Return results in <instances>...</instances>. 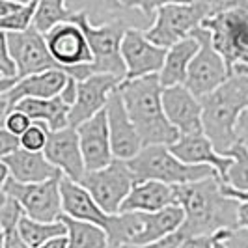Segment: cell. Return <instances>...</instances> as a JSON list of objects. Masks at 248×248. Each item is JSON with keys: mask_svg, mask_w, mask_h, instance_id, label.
Instances as JSON below:
<instances>
[{"mask_svg": "<svg viewBox=\"0 0 248 248\" xmlns=\"http://www.w3.org/2000/svg\"><path fill=\"white\" fill-rule=\"evenodd\" d=\"M162 107L170 125L179 133V137L203 135V107L202 101L192 95L185 86L164 88L162 90Z\"/></svg>", "mask_w": 248, "mask_h": 248, "instance_id": "15", "label": "cell"}, {"mask_svg": "<svg viewBox=\"0 0 248 248\" xmlns=\"http://www.w3.org/2000/svg\"><path fill=\"white\" fill-rule=\"evenodd\" d=\"M175 205V186L159 181L137 183L122 205V213H159Z\"/></svg>", "mask_w": 248, "mask_h": 248, "instance_id": "24", "label": "cell"}, {"mask_svg": "<svg viewBox=\"0 0 248 248\" xmlns=\"http://www.w3.org/2000/svg\"><path fill=\"white\" fill-rule=\"evenodd\" d=\"M127 164L137 177V183L159 181L170 186H183L218 175L211 166H190L181 162L168 146H146Z\"/></svg>", "mask_w": 248, "mask_h": 248, "instance_id": "5", "label": "cell"}, {"mask_svg": "<svg viewBox=\"0 0 248 248\" xmlns=\"http://www.w3.org/2000/svg\"><path fill=\"white\" fill-rule=\"evenodd\" d=\"M32 124L34 122L21 110H12L8 116L2 118V127L8 129L10 133H13L15 137H23L26 131L32 127Z\"/></svg>", "mask_w": 248, "mask_h": 248, "instance_id": "34", "label": "cell"}, {"mask_svg": "<svg viewBox=\"0 0 248 248\" xmlns=\"http://www.w3.org/2000/svg\"><path fill=\"white\" fill-rule=\"evenodd\" d=\"M39 248H67V237H60V239H54V241H49L47 245Z\"/></svg>", "mask_w": 248, "mask_h": 248, "instance_id": "45", "label": "cell"}, {"mask_svg": "<svg viewBox=\"0 0 248 248\" xmlns=\"http://www.w3.org/2000/svg\"><path fill=\"white\" fill-rule=\"evenodd\" d=\"M0 164L10 170L13 181L23 183V185L45 183V181L62 174L60 170H56L47 161L45 153H32V151H26V149H19L13 155L2 157Z\"/></svg>", "mask_w": 248, "mask_h": 248, "instance_id": "22", "label": "cell"}, {"mask_svg": "<svg viewBox=\"0 0 248 248\" xmlns=\"http://www.w3.org/2000/svg\"><path fill=\"white\" fill-rule=\"evenodd\" d=\"M215 237H217V235H215ZM215 248H226V245H224L222 241H218V237H217V247H215Z\"/></svg>", "mask_w": 248, "mask_h": 248, "instance_id": "47", "label": "cell"}, {"mask_svg": "<svg viewBox=\"0 0 248 248\" xmlns=\"http://www.w3.org/2000/svg\"><path fill=\"white\" fill-rule=\"evenodd\" d=\"M67 78H69V75L58 71V69L21 78L13 86V90L0 95L2 118L8 116L21 101L25 99H54V97H58L67 84Z\"/></svg>", "mask_w": 248, "mask_h": 248, "instance_id": "18", "label": "cell"}, {"mask_svg": "<svg viewBox=\"0 0 248 248\" xmlns=\"http://www.w3.org/2000/svg\"><path fill=\"white\" fill-rule=\"evenodd\" d=\"M62 177L63 174H60L45 183L34 185H23L10 177L2 183V192L17 200L28 218L37 222H58L63 215L60 190Z\"/></svg>", "mask_w": 248, "mask_h": 248, "instance_id": "10", "label": "cell"}, {"mask_svg": "<svg viewBox=\"0 0 248 248\" xmlns=\"http://www.w3.org/2000/svg\"><path fill=\"white\" fill-rule=\"evenodd\" d=\"M80 185L86 188L107 215H120L122 205L137 185V177L127 161H114L97 172H86Z\"/></svg>", "mask_w": 248, "mask_h": 248, "instance_id": "9", "label": "cell"}, {"mask_svg": "<svg viewBox=\"0 0 248 248\" xmlns=\"http://www.w3.org/2000/svg\"><path fill=\"white\" fill-rule=\"evenodd\" d=\"M211 32L215 49L222 54L228 67L248 65V0L233 2L228 10L203 23Z\"/></svg>", "mask_w": 248, "mask_h": 248, "instance_id": "7", "label": "cell"}, {"mask_svg": "<svg viewBox=\"0 0 248 248\" xmlns=\"http://www.w3.org/2000/svg\"><path fill=\"white\" fill-rule=\"evenodd\" d=\"M232 159V166L224 177V185L233 188L237 192H248V148L237 142L230 151L224 153Z\"/></svg>", "mask_w": 248, "mask_h": 248, "instance_id": "30", "label": "cell"}, {"mask_svg": "<svg viewBox=\"0 0 248 248\" xmlns=\"http://www.w3.org/2000/svg\"><path fill=\"white\" fill-rule=\"evenodd\" d=\"M2 248H30L25 243V239L21 237L19 230L10 232V233H2Z\"/></svg>", "mask_w": 248, "mask_h": 248, "instance_id": "40", "label": "cell"}, {"mask_svg": "<svg viewBox=\"0 0 248 248\" xmlns=\"http://www.w3.org/2000/svg\"><path fill=\"white\" fill-rule=\"evenodd\" d=\"M107 116H108V131H110L114 159H120V161L135 159L144 149V142L138 135L135 124L131 122V116L125 108L124 97H122L120 90L108 101Z\"/></svg>", "mask_w": 248, "mask_h": 248, "instance_id": "17", "label": "cell"}, {"mask_svg": "<svg viewBox=\"0 0 248 248\" xmlns=\"http://www.w3.org/2000/svg\"><path fill=\"white\" fill-rule=\"evenodd\" d=\"M239 228L248 230V203H241L239 207Z\"/></svg>", "mask_w": 248, "mask_h": 248, "instance_id": "44", "label": "cell"}, {"mask_svg": "<svg viewBox=\"0 0 248 248\" xmlns=\"http://www.w3.org/2000/svg\"><path fill=\"white\" fill-rule=\"evenodd\" d=\"M125 80L114 75H92L86 80L78 82V95L71 107L69 127L78 129L88 120L95 118L107 108L110 97L120 90Z\"/></svg>", "mask_w": 248, "mask_h": 248, "instance_id": "13", "label": "cell"}, {"mask_svg": "<svg viewBox=\"0 0 248 248\" xmlns=\"http://www.w3.org/2000/svg\"><path fill=\"white\" fill-rule=\"evenodd\" d=\"M39 2H25V6L15 12L13 15L6 17V19H0V28L2 32H8V34H19V32H26L28 28L34 26V17H36V10Z\"/></svg>", "mask_w": 248, "mask_h": 248, "instance_id": "31", "label": "cell"}, {"mask_svg": "<svg viewBox=\"0 0 248 248\" xmlns=\"http://www.w3.org/2000/svg\"><path fill=\"white\" fill-rule=\"evenodd\" d=\"M60 190H62V209L65 217L75 218V220H82V222L95 224V226L103 228L105 232L110 228L114 217L103 211L99 203L80 183H75L69 177L63 175Z\"/></svg>", "mask_w": 248, "mask_h": 248, "instance_id": "20", "label": "cell"}, {"mask_svg": "<svg viewBox=\"0 0 248 248\" xmlns=\"http://www.w3.org/2000/svg\"><path fill=\"white\" fill-rule=\"evenodd\" d=\"M233 73H241V75H247L248 77V65H239L233 69Z\"/></svg>", "mask_w": 248, "mask_h": 248, "instance_id": "46", "label": "cell"}, {"mask_svg": "<svg viewBox=\"0 0 248 248\" xmlns=\"http://www.w3.org/2000/svg\"><path fill=\"white\" fill-rule=\"evenodd\" d=\"M194 36L200 41V50L188 67L185 86L196 95L200 101L205 99L217 88H220L232 77V69L228 67L222 54L213 45L211 32L207 28H198Z\"/></svg>", "mask_w": 248, "mask_h": 248, "instance_id": "11", "label": "cell"}, {"mask_svg": "<svg viewBox=\"0 0 248 248\" xmlns=\"http://www.w3.org/2000/svg\"><path fill=\"white\" fill-rule=\"evenodd\" d=\"M237 142H241L243 146L248 148V110L241 116L237 124Z\"/></svg>", "mask_w": 248, "mask_h": 248, "instance_id": "42", "label": "cell"}, {"mask_svg": "<svg viewBox=\"0 0 248 248\" xmlns=\"http://www.w3.org/2000/svg\"><path fill=\"white\" fill-rule=\"evenodd\" d=\"M185 241H186V235L179 230V232H175L174 235L164 237L161 241L146 245V247H133V245H129V247H122V248H183Z\"/></svg>", "mask_w": 248, "mask_h": 248, "instance_id": "36", "label": "cell"}, {"mask_svg": "<svg viewBox=\"0 0 248 248\" xmlns=\"http://www.w3.org/2000/svg\"><path fill=\"white\" fill-rule=\"evenodd\" d=\"M77 133H78V140H80L86 172L103 170L114 161L107 108L99 112L95 118L88 120L86 124L80 125L77 129Z\"/></svg>", "mask_w": 248, "mask_h": 248, "instance_id": "19", "label": "cell"}, {"mask_svg": "<svg viewBox=\"0 0 248 248\" xmlns=\"http://www.w3.org/2000/svg\"><path fill=\"white\" fill-rule=\"evenodd\" d=\"M2 37L6 39L8 49L17 63L19 78H26V77L45 73V71H54V69L63 71L58 65V62L52 58L45 36L41 32H37L34 26L28 28L26 32H19V34L2 32Z\"/></svg>", "mask_w": 248, "mask_h": 248, "instance_id": "12", "label": "cell"}, {"mask_svg": "<svg viewBox=\"0 0 248 248\" xmlns=\"http://www.w3.org/2000/svg\"><path fill=\"white\" fill-rule=\"evenodd\" d=\"M50 129L41 122H34L32 127L26 131L25 135L21 137V146L26 151H32V153H43L47 148V142H49Z\"/></svg>", "mask_w": 248, "mask_h": 248, "instance_id": "33", "label": "cell"}, {"mask_svg": "<svg viewBox=\"0 0 248 248\" xmlns=\"http://www.w3.org/2000/svg\"><path fill=\"white\" fill-rule=\"evenodd\" d=\"M233 2H164L157 4L155 19L146 30V37L161 49H172L175 43L190 37L207 19L224 12Z\"/></svg>", "mask_w": 248, "mask_h": 248, "instance_id": "4", "label": "cell"}, {"mask_svg": "<svg viewBox=\"0 0 248 248\" xmlns=\"http://www.w3.org/2000/svg\"><path fill=\"white\" fill-rule=\"evenodd\" d=\"M62 222L67 228V248H110L107 232L95 224L75 220L62 215Z\"/></svg>", "mask_w": 248, "mask_h": 248, "instance_id": "27", "label": "cell"}, {"mask_svg": "<svg viewBox=\"0 0 248 248\" xmlns=\"http://www.w3.org/2000/svg\"><path fill=\"white\" fill-rule=\"evenodd\" d=\"M222 243L226 245V248H248V230L237 228L226 235Z\"/></svg>", "mask_w": 248, "mask_h": 248, "instance_id": "37", "label": "cell"}, {"mask_svg": "<svg viewBox=\"0 0 248 248\" xmlns=\"http://www.w3.org/2000/svg\"><path fill=\"white\" fill-rule=\"evenodd\" d=\"M71 21L82 28L90 43V49L93 54V63H92L93 75H114L125 80L127 71L122 58V41L131 28H127V25L120 19L103 25H93L90 21V15L78 10Z\"/></svg>", "mask_w": 248, "mask_h": 248, "instance_id": "6", "label": "cell"}, {"mask_svg": "<svg viewBox=\"0 0 248 248\" xmlns=\"http://www.w3.org/2000/svg\"><path fill=\"white\" fill-rule=\"evenodd\" d=\"M25 6V2H12V0H0V19H6L19 12Z\"/></svg>", "mask_w": 248, "mask_h": 248, "instance_id": "41", "label": "cell"}, {"mask_svg": "<svg viewBox=\"0 0 248 248\" xmlns=\"http://www.w3.org/2000/svg\"><path fill=\"white\" fill-rule=\"evenodd\" d=\"M175 205H181L185 211V224L181 232L186 239L220 235L239 228L241 202L224 194L218 175L190 185L175 186Z\"/></svg>", "mask_w": 248, "mask_h": 248, "instance_id": "1", "label": "cell"}, {"mask_svg": "<svg viewBox=\"0 0 248 248\" xmlns=\"http://www.w3.org/2000/svg\"><path fill=\"white\" fill-rule=\"evenodd\" d=\"M217 247V237L215 235H200L186 239L183 248H215Z\"/></svg>", "mask_w": 248, "mask_h": 248, "instance_id": "38", "label": "cell"}, {"mask_svg": "<svg viewBox=\"0 0 248 248\" xmlns=\"http://www.w3.org/2000/svg\"><path fill=\"white\" fill-rule=\"evenodd\" d=\"M75 13L77 10L69 8L63 0H41L37 4L36 17H34V28L45 36L52 28L69 23L75 17Z\"/></svg>", "mask_w": 248, "mask_h": 248, "instance_id": "29", "label": "cell"}, {"mask_svg": "<svg viewBox=\"0 0 248 248\" xmlns=\"http://www.w3.org/2000/svg\"><path fill=\"white\" fill-rule=\"evenodd\" d=\"M19 149H23V146H21V137H15L13 133H10L8 129L2 127L0 129V159L17 153Z\"/></svg>", "mask_w": 248, "mask_h": 248, "instance_id": "35", "label": "cell"}, {"mask_svg": "<svg viewBox=\"0 0 248 248\" xmlns=\"http://www.w3.org/2000/svg\"><path fill=\"white\" fill-rule=\"evenodd\" d=\"M166 49L151 43L146 32L131 28L122 41V58L125 63V80H138L151 75H159L164 67Z\"/></svg>", "mask_w": 248, "mask_h": 248, "instance_id": "14", "label": "cell"}, {"mask_svg": "<svg viewBox=\"0 0 248 248\" xmlns=\"http://www.w3.org/2000/svg\"><path fill=\"white\" fill-rule=\"evenodd\" d=\"M170 151L175 157L185 164L190 166H211L213 170L218 174L220 181L228 174L230 166H232V159L226 157L222 153H218L211 140L205 135H192V137H181L175 144L168 146Z\"/></svg>", "mask_w": 248, "mask_h": 248, "instance_id": "21", "label": "cell"}, {"mask_svg": "<svg viewBox=\"0 0 248 248\" xmlns=\"http://www.w3.org/2000/svg\"><path fill=\"white\" fill-rule=\"evenodd\" d=\"M140 233L133 247H146L174 235L185 224V211L181 205H170L159 213H140Z\"/></svg>", "mask_w": 248, "mask_h": 248, "instance_id": "23", "label": "cell"}, {"mask_svg": "<svg viewBox=\"0 0 248 248\" xmlns=\"http://www.w3.org/2000/svg\"><path fill=\"white\" fill-rule=\"evenodd\" d=\"M202 107L203 135L224 155L237 144V124L248 110V77L233 73L222 86L202 99Z\"/></svg>", "mask_w": 248, "mask_h": 248, "instance_id": "3", "label": "cell"}, {"mask_svg": "<svg viewBox=\"0 0 248 248\" xmlns=\"http://www.w3.org/2000/svg\"><path fill=\"white\" fill-rule=\"evenodd\" d=\"M45 41L52 58L69 77L82 82L93 75V54L82 28L77 23L69 21L52 28L49 34H45Z\"/></svg>", "mask_w": 248, "mask_h": 248, "instance_id": "8", "label": "cell"}, {"mask_svg": "<svg viewBox=\"0 0 248 248\" xmlns=\"http://www.w3.org/2000/svg\"><path fill=\"white\" fill-rule=\"evenodd\" d=\"M13 110L25 112L32 122H41L50 131H62L65 127H69L71 107L60 95L54 99H25Z\"/></svg>", "mask_w": 248, "mask_h": 248, "instance_id": "26", "label": "cell"}, {"mask_svg": "<svg viewBox=\"0 0 248 248\" xmlns=\"http://www.w3.org/2000/svg\"><path fill=\"white\" fill-rule=\"evenodd\" d=\"M25 209L21 207V203L10 194L2 192V203H0V226H2V233H10L19 228L21 220L25 218Z\"/></svg>", "mask_w": 248, "mask_h": 248, "instance_id": "32", "label": "cell"}, {"mask_svg": "<svg viewBox=\"0 0 248 248\" xmlns=\"http://www.w3.org/2000/svg\"><path fill=\"white\" fill-rule=\"evenodd\" d=\"M47 161L60 170L65 177L75 183H80L86 175V164L80 149L78 133L73 127H65L62 131H50L49 142L45 148Z\"/></svg>", "mask_w": 248, "mask_h": 248, "instance_id": "16", "label": "cell"}, {"mask_svg": "<svg viewBox=\"0 0 248 248\" xmlns=\"http://www.w3.org/2000/svg\"><path fill=\"white\" fill-rule=\"evenodd\" d=\"M77 95H78V80L73 78V77H69V78H67V84H65V88H63L62 93H60V97H62L69 107H73L75 101H77Z\"/></svg>", "mask_w": 248, "mask_h": 248, "instance_id": "39", "label": "cell"}, {"mask_svg": "<svg viewBox=\"0 0 248 248\" xmlns=\"http://www.w3.org/2000/svg\"><path fill=\"white\" fill-rule=\"evenodd\" d=\"M17 230H19L21 237L25 239V243L30 248H39L47 245L49 241L67 237V228L62 222V218L58 222H37V220L25 217Z\"/></svg>", "mask_w": 248, "mask_h": 248, "instance_id": "28", "label": "cell"}, {"mask_svg": "<svg viewBox=\"0 0 248 248\" xmlns=\"http://www.w3.org/2000/svg\"><path fill=\"white\" fill-rule=\"evenodd\" d=\"M162 84L159 75L138 80H125L120 86L125 108L146 146H172L179 133L170 125L162 107Z\"/></svg>", "mask_w": 248, "mask_h": 248, "instance_id": "2", "label": "cell"}, {"mask_svg": "<svg viewBox=\"0 0 248 248\" xmlns=\"http://www.w3.org/2000/svg\"><path fill=\"white\" fill-rule=\"evenodd\" d=\"M222 192L228 198H233V200H237V202H241V203H248V192H237L233 188L226 186L224 183H222Z\"/></svg>", "mask_w": 248, "mask_h": 248, "instance_id": "43", "label": "cell"}, {"mask_svg": "<svg viewBox=\"0 0 248 248\" xmlns=\"http://www.w3.org/2000/svg\"><path fill=\"white\" fill-rule=\"evenodd\" d=\"M200 50L198 37L192 36L175 43L172 49L166 52V60H164V67L159 73V80H161L162 88H172L185 84L186 75H188V67L194 60V56Z\"/></svg>", "mask_w": 248, "mask_h": 248, "instance_id": "25", "label": "cell"}]
</instances>
